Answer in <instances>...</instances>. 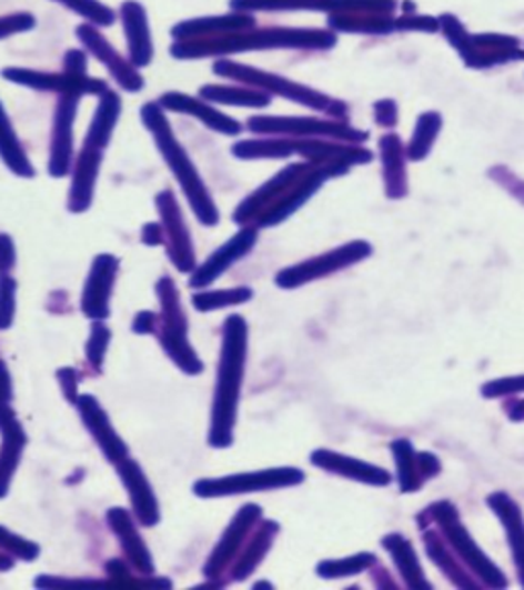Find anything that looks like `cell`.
<instances>
[{"instance_id":"6da1fadb","label":"cell","mask_w":524,"mask_h":590,"mask_svg":"<svg viewBox=\"0 0 524 590\" xmlns=\"http://www.w3.org/2000/svg\"><path fill=\"white\" fill-rule=\"evenodd\" d=\"M249 327L242 316H230L223 324L222 353L211 408V447H230L236 427L238 402L246 368Z\"/></svg>"},{"instance_id":"7a4b0ae2","label":"cell","mask_w":524,"mask_h":590,"mask_svg":"<svg viewBox=\"0 0 524 590\" xmlns=\"http://www.w3.org/2000/svg\"><path fill=\"white\" fill-rule=\"evenodd\" d=\"M142 116H144L145 126L150 128L154 140H157L162 157L167 158L177 181L183 187L184 196L189 197L191 208L195 211L199 222H203L205 226H215L220 216H218V210L211 201L210 191L205 189V184L201 183L195 167L187 157L183 146L177 142L169 121L157 106H145Z\"/></svg>"},{"instance_id":"3957f363","label":"cell","mask_w":524,"mask_h":590,"mask_svg":"<svg viewBox=\"0 0 524 590\" xmlns=\"http://www.w3.org/2000/svg\"><path fill=\"white\" fill-rule=\"evenodd\" d=\"M422 514L426 517V523L431 521L439 523V533L445 539L449 550L453 551L458 562L472 572L473 578H480L482 587H490V589L508 587V580L502 574V570L485 556L484 551L480 550V546L473 541L470 531L461 523L457 509L449 500L434 502L433 507Z\"/></svg>"},{"instance_id":"277c9868","label":"cell","mask_w":524,"mask_h":590,"mask_svg":"<svg viewBox=\"0 0 524 590\" xmlns=\"http://www.w3.org/2000/svg\"><path fill=\"white\" fill-rule=\"evenodd\" d=\"M336 38L324 31H262V33H228L222 41L210 43H184L177 46L172 52L181 58H195L205 53L244 52V50H264V48H330Z\"/></svg>"},{"instance_id":"5b68a950","label":"cell","mask_w":524,"mask_h":590,"mask_svg":"<svg viewBox=\"0 0 524 590\" xmlns=\"http://www.w3.org/2000/svg\"><path fill=\"white\" fill-rule=\"evenodd\" d=\"M158 298L162 303V328H160V342L172 361L183 369L189 376H196L203 371L195 351L191 349V342L187 339V318L183 306L179 300L177 286L169 277H162L157 286Z\"/></svg>"},{"instance_id":"8992f818","label":"cell","mask_w":524,"mask_h":590,"mask_svg":"<svg viewBox=\"0 0 524 590\" xmlns=\"http://www.w3.org/2000/svg\"><path fill=\"white\" fill-rule=\"evenodd\" d=\"M303 482V472L298 468H273L262 472L234 473L225 478L213 480H199L193 486L196 497L203 499H220V497H234V494H249V492H264L285 486H298Z\"/></svg>"},{"instance_id":"52a82bcc","label":"cell","mask_w":524,"mask_h":590,"mask_svg":"<svg viewBox=\"0 0 524 590\" xmlns=\"http://www.w3.org/2000/svg\"><path fill=\"white\" fill-rule=\"evenodd\" d=\"M369 254H371V244L363 242V240H354L351 244L330 250L326 254H320L310 261L283 269L276 276V286L283 289L300 288L303 283L332 276L341 269L351 267L354 262L363 261V259H367Z\"/></svg>"},{"instance_id":"ba28073f","label":"cell","mask_w":524,"mask_h":590,"mask_svg":"<svg viewBox=\"0 0 524 590\" xmlns=\"http://www.w3.org/2000/svg\"><path fill=\"white\" fill-rule=\"evenodd\" d=\"M250 130L259 133H288V136H328V138H342L351 142H361L367 136L351 130L342 123L320 121V119H285V118H256L250 119Z\"/></svg>"},{"instance_id":"9c48e42d","label":"cell","mask_w":524,"mask_h":590,"mask_svg":"<svg viewBox=\"0 0 524 590\" xmlns=\"http://www.w3.org/2000/svg\"><path fill=\"white\" fill-rule=\"evenodd\" d=\"M261 507H256V504H246L240 509L236 517L232 519L230 527L225 529L220 543L215 546V550L211 551L210 562L203 568V572L208 577H220L223 570L232 564L240 546L244 543L250 529L261 519Z\"/></svg>"},{"instance_id":"30bf717a","label":"cell","mask_w":524,"mask_h":590,"mask_svg":"<svg viewBox=\"0 0 524 590\" xmlns=\"http://www.w3.org/2000/svg\"><path fill=\"white\" fill-rule=\"evenodd\" d=\"M118 269L119 261L111 254H99L92 262L89 281L82 293V312L89 318L103 320L109 316V300L115 286Z\"/></svg>"},{"instance_id":"8fae6325","label":"cell","mask_w":524,"mask_h":590,"mask_svg":"<svg viewBox=\"0 0 524 590\" xmlns=\"http://www.w3.org/2000/svg\"><path fill=\"white\" fill-rule=\"evenodd\" d=\"M259 232L256 228H244L236 237L230 238L223 247L215 250L205 264H201L191 277V288H208L218 277L223 276L234 262L246 257L252 247L256 244Z\"/></svg>"},{"instance_id":"7c38bea8","label":"cell","mask_w":524,"mask_h":590,"mask_svg":"<svg viewBox=\"0 0 524 590\" xmlns=\"http://www.w3.org/2000/svg\"><path fill=\"white\" fill-rule=\"evenodd\" d=\"M215 72L218 74H225V77L244 80V82H250V84L266 87V89H271L276 94H283V97H288L291 101H298V103L314 107V109H328V106H330V101H328L324 94L310 91V89L300 87L295 82H289V80L276 79L273 74H262V72L250 70V68H242V66L238 64H225V62L215 66Z\"/></svg>"},{"instance_id":"4fadbf2b","label":"cell","mask_w":524,"mask_h":590,"mask_svg":"<svg viewBox=\"0 0 524 590\" xmlns=\"http://www.w3.org/2000/svg\"><path fill=\"white\" fill-rule=\"evenodd\" d=\"M80 417L82 422L87 424L89 433L94 437L97 446L101 447V451L105 453V458L111 463H121L123 459L130 458L128 456V446L121 441V437L115 433V429L111 427V420L105 414V410L101 404L92 398V396H80L77 400Z\"/></svg>"},{"instance_id":"5bb4252c","label":"cell","mask_w":524,"mask_h":590,"mask_svg":"<svg viewBox=\"0 0 524 590\" xmlns=\"http://www.w3.org/2000/svg\"><path fill=\"white\" fill-rule=\"evenodd\" d=\"M157 203L158 210L162 213L164 226H167V232H169V242H171L169 254H171L172 262L177 264V269L181 273H189L195 269V252L191 247V237L184 228L181 210L169 191L160 193Z\"/></svg>"},{"instance_id":"9a60e30c","label":"cell","mask_w":524,"mask_h":590,"mask_svg":"<svg viewBox=\"0 0 524 590\" xmlns=\"http://www.w3.org/2000/svg\"><path fill=\"white\" fill-rule=\"evenodd\" d=\"M312 463L326 470V472L339 473L342 478H349L354 482H363L369 486H387L392 484V473L377 466H371L367 461L349 458L336 451L328 449H318L312 453Z\"/></svg>"},{"instance_id":"2e32d148","label":"cell","mask_w":524,"mask_h":590,"mask_svg":"<svg viewBox=\"0 0 524 590\" xmlns=\"http://www.w3.org/2000/svg\"><path fill=\"white\" fill-rule=\"evenodd\" d=\"M119 478L130 492L131 507L138 517V521L144 527H154L160 521V509L154 497V490L150 482L145 480L142 468L133 459H123L118 463Z\"/></svg>"},{"instance_id":"e0dca14e","label":"cell","mask_w":524,"mask_h":590,"mask_svg":"<svg viewBox=\"0 0 524 590\" xmlns=\"http://www.w3.org/2000/svg\"><path fill=\"white\" fill-rule=\"evenodd\" d=\"M487 507L496 512L500 523L506 531V539L511 546L512 560L524 587V517L518 502L506 492H494L487 497Z\"/></svg>"},{"instance_id":"ac0fdd59","label":"cell","mask_w":524,"mask_h":590,"mask_svg":"<svg viewBox=\"0 0 524 590\" xmlns=\"http://www.w3.org/2000/svg\"><path fill=\"white\" fill-rule=\"evenodd\" d=\"M0 433H2V447H0V499H2L11 486L14 470L21 459V451L26 447V433L9 404L0 407Z\"/></svg>"},{"instance_id":"d6986e66","label":"cell","mask_w":524,"mask_h":590,"mask_svg":"<svg viewBox=\"0 0 524 590\" xmlns=\"http://www.w3.org/2000/svg\"><path fill=\"white\" fill-rule=\"evenodd\" d=\"M79 94L64 97L56 111L53 123L52 158H50V172L52 177H64L70 171L72 162V121L77 113Z\"/></svg>"},{"instance_id":"ffe728a7","label":"cell","mask_w":524,"mask_h":590,"mask_svg":"<svg viewBox=\"0 0 524 590\" xmlns=\"http://www.w3.org/2000/svg\"><path fill=\"white\" fill-rule=\"evenodd\" d=\"M107 523L111 527V531L118 536L119 543H121V548L125 551L131 564L144 574H152L154 572L152 556L145 548L144 539L138 533L135 523L131 521L130 512L115 507V509L107 512Z\"/></svg>"},{"instance_id":"44dd1931","label":"cell","mask_w":524,"mask_h":590,"mask_svg":"<svg viewBox=\"0 0 524 590\" xmlns=\"http://www.w3.org/2000/svg\"><path fill=\"white\" fill-rule=\"evenodd\" d=\"M422 538H424V548H426L429 558L443 570V574H446V578L455 587H458V589H477V587H482L475 578H472L470 570L458 562L455 553L449 550L445 539L439 531L429 529V531H424Z\"/></svg>"},{"instance_id":"7402d4cb","label":"cell","mask_w":524,"mask_h":590,"mask_svg":"<svg viewBox=\"0 0 524 590\" xmlns=\"http://www.w3.org/2000/svg\"><path fill=\"white\" fill-rule=\"evenodd\" d=\"M381 543L385 550L390 551L393 564L410 589H431L429 580L424 578V572H422L416 551L402 533H390L383 538Z\"/></svg>"},{"instance_id":"603a6c76","label":"cell","mask_w":524,"mask_h":590,"mask_svg":"<svg viewBox=\"0 0 524 590\" xmlns=\"http://www.w3.org/2000/svg\"><path fill=\"white\" fill-rule=\"evenodd\" d=\"M99 164H101V150L94 146H84L79 164H77L74 183L70 189V210L79 213V211H84L91 206L92 189H94Z\"/></svg>"},{"instance_id":"cb8c5ba5","label":"cell","mask_w":524,"mask_h":590,"mask_svg":"<svg viewBox=\"0 0 524 590\" xmlns=\"http://www.w3.org/2000/svg\"><path fill=\"white\" fill-rule=\"evenodd\" d=\"M79 36L80 40L84 41L91 48V52L94 56H99L109 66L111 74L119 80L121 87H125L128 91L142 89V79L131 70L130 66L125 64L119 58L118 53L113 52V48L109 43H105V40L94 29H91V27H80Z\"/></svg>"},{"instance_id":"d4e9b609","label":"cell","mask_w":524,"mask_h":590,"mask_svg":"<svg viewBox=\"0 0 524 590\" xmlns=\"http://www.w3.org/2000/svg\"><path fill=\"white\" fill-rule=\"evenodd\" d=\"M404 146L402 140L393 133L381 138V157H383V171H385V187L387 196L392 199H402L406 196V164H404Z\"/></svg>"},{"instance_id":"484cf974","label":"cell","mask_w":524,"mask_h":590,"mask_svg":"<svg viewBox=\"0 0 524 590\" xmlns=\"http://www.w3.org/2000/svg\"><path fill=\"white\" fill-rule=\"evenodd\" d=\"M162 106L171 107L174 111H183V113H189V116H195L196 119H201L203 123H208L211 130L222 131V133H228V136H234V133H240V123L234 121V119L225 118L220 111L211 109V107L196 101L193 97H184V94H179V92H169L162 97Z\"/></svg>"},{"instance_id":"4316f807","label":"cell","mask_w":524,"mask_h":590,"mask_svg":"<svg viewBox=\"0 0 524 590\" xmlns=\"http://www.w3.org/2000/svg\"><path fill=\"white\" fill-rule=\"evenodd\" d=\"M7 79H13L19 84H29V87H41V89H60V91H70L72 94L79 92L105 91V84L99 80L80 79L79 74L70 77H46V74H36V72H23V70H4Z\"/></svg>"},{"instance_id":"83f0119b","label":"cell","mask_w":524,"mask_h":590,"mask_svg":"<svg viewBox=\"0 0 524 590\" xmlns=\"http://www.w3.org/2000/svg\"><path fill=\"white\" fill-rule=\"evenodd\" d=\"M123 21H125V29H128L133 64H148L152 58V50H150V36H148V27H145L144 9L138 2H128L123 7Z\"/></svg>"},{"instance_id":"f1b7e54d","label":"cell","mask_w":524,"mask_h":590,"mask_svg":"<svg viewBox=\"0 0 524 590\" xmlns=\"http://www.w3.org/2000/svg\"><path fill=\"white\" fill-rule=\"evenodd\" d=\"M392 453L397 466V480L402 492H416L424 484V476L420 470L419 453L406 439H397L392 443Z\"/></svg>"},{"instance_id":"f546056e","label":"cell","mask_w":524,"mask_h":590,"mask_svg":"<svg viewBox=\"0 0 524 590\" xmlns=\"http://www.w3.org/2000/svg\"><path fill=\"white\" fill-rule=\"evenodd\" d=\"M276 531H279V524L275 521H266V523H262L259 527V531H256L254 539L250 541L244 556L234 566V580H244L252 570H256V566L261 564L264 553L273 546Z\"/></svg>"},{"instance_id":"4dcf8cb0","label":"cell","mask_w":524,"mask_h":590,"mask_svg":"<svg viewBox=\"0 0 524 590\" xmlns=\"http://www.w3.org/2000/svg\"><path fill=\"white\" fill-rule=\"evenodd\" d=\"M0 157L4 158L7 167L13 169L19 177H33V169L27 160L26 152L14 136L11 121L4 116V109L0 106Z\"/></svg>"},{"instance_id":"1f68e13d","label":"cell","mask_w":524,"mask_h":590,"mask_svg":"<svg viewBox=\"0 0 524 590\" xmlns=\"http://www.w3.org/2000/svg\"><path fill=\"white\" fill-rule=\"evenodd\" d=\"M119 113V99L118 94L113 92H105L101 106L97 109V116L92 121L91 130H89V138H87V144L94 146L99 150L105 148L109 138H111V131L115 128V121H118Z\"/></svg>"},{"instance_id":"d6a6232c","label":"cell","mask_w":524,"mask_h":590,"mask_svg":"<svg viewBox=\"0 0 524 590\" xmlns=\"http://www.w3.org/2000/svg\"><path fill=\"white\" fill-rule=\"evenodd\" d=\"M441 123H443V119H441L439 113H424L419 119L414 138H412V142L406 148V157L410 160H422L431 152L434 140L439 136V130H441Z\"/></svg>"},{"instance_id":"836d02e7","label":"cell","mask_w":524,"mask_h":590,"mask_svg":"<svg viewBox=\"0 0 524 590\" xmlns=\"http://www.w3.org/2000/svg\"><path fill=\"white\" fill-rule=\"evenodd\" d=\"M252 298V289L234 288L223 289V291H201L193 296V306L199 312H211L220 308H230L238 303H246Z\"/></svg>"},{"instance_id":"e575fe53","label":"cell","mask_w":524,"mask_h":590,"mask_svg":"<svg viewBox=\"0 0 524 590\" xmlns=\"http://www.w3.org/2000/svg\"><path fill=\"white\" fill-rule=\"evenodd\" d=\"M377 564V558L373 553H356L342 560H326L318 566V574L322 578H342L361 574L369 568Z\"/></svg>"},{"instance_id":"d590c367","label":"cell","mask_w":524,"mask_h":590,"mask_svg":"<svg viewBox=\"0 0 524 590\" xmlns=\"http://www.w3.org/2000/svg\"><path fill=\"white\" fill-rule=\"evenodd\" d=\"M252 26V19H242V17H223V19H210V21H193V23H183L177 27L174 36L183 33L187 36L191 31V36H199V33H234V31H242L244 27Z\"/></svg>"},{"instance_id":"8d00e7d4","label":"cell","mask_w":524,"mask_h":590,"mask_svg":"<svg viewBox=\"0 0 524 590\" xmlns=\"http://www.w3.org/2000/svg\"><path fill=\"white\" fill-rule=\"evenodd\" d=\"M201 94L210 101L218 103H230V106H254L262 107L269 103V97L262 92L242 91V89H228V87H205L201 89Z\"/></svg>"},{"instance_id":"74e56055","label":"cell","mask_w":524,"mask_h":590,"mask_svg":"<svg viewBox=\"0 0 524 590\" xmlns=\"http://www.w3.org/2000/svg\"><path fill=\"white\" fill-rule=\"evenodd\" d=\"M0 550L9 551L11 556H17L21 560H36L40 553V548L36 543L14 536L4 527H0Z\"/></svg>"},{"instance_id":"f35d334b","label":"cell","mask_w":524,"mask_h":590,"mask_svg":"<svg viewBox=\"0 0 524 590\" xmlns=\"http://www.w3.org/2000/svg\"><path fill=\"white\" fill-rule=\"evenodd\" d=\"M14 289H17V283L13 277L0 273V330L13 324Z\"/></svg>"},{"instance_id":"ab89813d","label":"cell","mask_w":524,"mask_h":590,"mask_svg":"<svg viewBox=\"0 0 524 590\" xmlns=\"http://www.w3.org/2000/svg\"><path fill=\"white\" fill-rule=\"evenodd\" d=\"M111 339V332L107 330L101 322H97L91 330V337H89V344H87V357L91 361L94 368H101L103 363V357H105L107 344Z\"/></svg>"},{"instance_id":"60d3db41","label":"cell","mask_w":524,"mask_h":590,"mask_svg":"<svg viewBox=\"0 0 524 590\" xmlns=\"http://www.w3.org/2000/svg\"><path fill=\"white\" fill-rule=\"evenodd\" d=\"M60 2H64L70 9L89 17L94 23H101V26H111L113 23V13L105 7H101L99 2H94V0H60Z\"/></svg>"},{"instance_id":"b9f144b4","label":"cell","mask_w":524,"mask_h":590,"mask_svg":"<svg viewBox=\"0 0 524 590\" xmlns=\"http://www.w3.org/2000/svg\"><path fill=\"white\" fill-rule=\"evenodd\" d=\"M482 393H484L485 398H502V396H518V393H524V376L487 381L484 388H482Z\"/></svg>"},{"instance_id":"7bdbcfd3","label":"cell","mask_w":524,"mask_h":590,"mask_svg":"<svg viewBox=\"0 0 524 590\" xmlns=\"http://www.w3.org/2000/svg\"><path fill=\"white\" fill-rule=\"evenodd\" d=\"M29 27H33V19L29 14L4 17V19H0V38L11 36V33H17V31H23V29H29Z\"/></svg>"},{"instance_id":"ee69618b","label":"cell","mask_w":524,"mask_h":590,"mask_svg":"<svg viewBox=\"0 0 524 590\" xmlns=\"http://www.w3.org/2000/svg\"><path fill=\"white\" fill-rule=\"evenodd\" d=\"M395 29H424V31H436L439 23L431 17H400L395 21Z\"/></svg>"},{"instance_id":"f6af8a7d","label":"cell","mask_w":524,"mask_h":590,"mask_svg":"<svg viewBox=\"0 0 524 590\" xmlns=\"http://www.w3.org/2000/svg\"><path fill=\"white\" fill-rule=\"evenodd\" d=\"M14 264L13 240L7 234H0V273H9Z\"/></svg>"},{"instance_id":"bcb514c9","label":"cell","mask_w":524,"mask_h":590,"mask_svg":"<svg viewBox=\"0 0 524 590\" xmlns=\"http://www.w3.org/2000/svg\"><path fill=\"white\" fill-rule=\"evenodd\" d=\"M11 376L9 369L0 361V407H7L11 402Z\"/></svg>"},{"instance_id":"7dc6e473","label":"cell","mask_w":524,"mask_h":590,"mask_svg":"<svg viewBox=\"0 0 524 590\" xmlns=\"http://www.w3.org/2000/svg\"><path fill=\"white\" fill-rule=\"evenodd\" d=\"M70 378V369H62L60 373H58V380L62 381V388H64L66 398L70 400V402H77L79 400V396H77V371H74V376H72V380H68Z\"/></svg>"},{"instance_id":"c3c4849f","label":"cell","mask_w":524,"mask_h":590,"mask_svg":"<svg viewBox=\"0 0 524 590\" xmlns=\"http://www.w3.org/2000/svg\"><path fill=\"white\" fill-rule=\"evenodd\" d=\"M154 328H157V316L152 312H140L133 322V332L145 334V332H154Z\"/></svg>"},{"instance_id":"681fc988","label":"cell","mask_w":524,"mask_h":590,"mask_svg":"<svg viewBox=\"0 0 524 590\" xmlns=\"http://www.w3.org/2000/svg\"><path fill=\"white\" fill-rule=\"evenodd\" d=\"M506 414L511 417L512 420H524V400H521V398H514L512 402H508L506 404Z\"/></svg>"},{"instance_id":"f907efd6","label":"cell","mask_w":524,"mask_h":590,"mask_svg":"<svg viewBox=\"0 0 524 590\" xmlns=\"http://www.w3.org/2000/svg\"><path fill=\"white\" fill-rule=\"evenodd\" d=\"M9 568H13V562H11V560H7V558H2V556H0V570H9Z\"/></svg>"},{"instance_id":"816d5d0a","label":"cell","mask_w":524,"mask_h":590,"mask_svg":"<svg viewBox=\"0 0 524 590\" xmlns=\"http://www.w3.org/2000/svg\"><path fill=\"white\" fill-rule=\"evenodd\" d=\"M523 56H524V52H523Z\"/></svg>"}]
</instances>
